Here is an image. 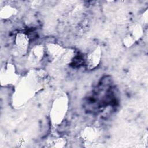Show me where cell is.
<instances>
[{"label":"cell","mask_w":148,"mask_h":148,"mask_svg":"<svg viewBox=\"0 0 148 148\" xmlns=\"http://www.w3.org/2000/svg\"><path fill=\"white\" fill-rule=\"evenodd\" d=\"M16 44L19 49H25L28 44V38L23 34H19L16 36Z\"/></svg>","instance_id":"6da1fadb"},{"label":"cell","mask_w":148,"mask_h":148,"mask_svg":"<svg viewBox=\"0 0 148 148\" xmlns=\"http://www.w3.org/2000/svg\"><path fill=\"white\" fill-rule=\"evenodd\" d=\"M95 53H94L92 54H93V58H94V57H95ZM98 60V58H96V60H93V61H92V65H93V66H95V65H96L97 64H98V60ZM89 61V63H90L91 64V62H92V57H91V56H90L89 57H88V60H87V61Z\"/></svg>","instance_id":"7a4b0ae2"}]
</instances>
